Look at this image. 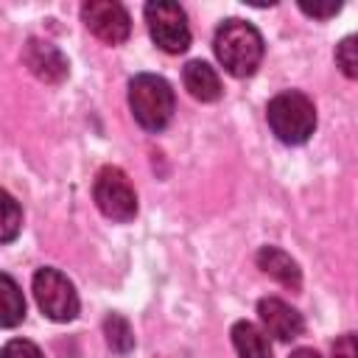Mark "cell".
<instances>
[{
	"label": "cell",
	"instance_id": "cell-1",
	"mask_svg": "<svg viewBox=\"0 0 358 358\" xmlns=\"http://www.w3.org/2000/svg\"><path fill=\"white\" fill-rule=\"evenodd\" d=\"M213 50H215V59L221 62V67L229 76L246 78L263 62V36L246 20H227L215 31Z\"/></svg>",
	"mask_w": 358,
	"mask_h": 358
},
{
	"label": "cell",
	"instance_id": "cell-2",
	"mask_svg": "<svg viewBox=\"0 0 358 358\" xmlns=\"http://www.w3.org/2000/svg\"><path fill=\"white\" fill-rule=\"evenodd\" d=\"M129 106L145 131H162L173 117V90L157 73H140L129 81Z\"/></svg>",
	"mask_w": 358,
	"mask_h": 358
},
{
	"label": "cell",
	"instance_id": "cell-3",
	"mask_svg": "<svg viewBox=\"0 0 358 358\" xmlns=\"http://www.w3.org/2000/svg\"><path fill=\"white\" fill-rule=\"evenodd\" d=\"M266 120H268V126H271V131L280 143L299 145L316 129V106L305 92L285 90V92H280L268 101Z\"/></svg>",
	"mask_w": 358,
	"mask_h": 358
},
{
	"label": "cell",
	"instance_id": "cell-4",
	"mask_svg": "<svg viewBox=\"0 0 358 358\" xmlns=\"http://www.w3.org/2000/svg\"><path fill=\"white\" fill-rule=\"evenodd\" d=\"M92 199L98 204V210L117 221L126 224L137 215V193L129 182V176L117 168V165H103L92 182Z\"/></svg>",
	"mask_w": 358,
	"mask_h": 358
},
{
	"label": "cell",
	"instance_id": "cell-5",
	"mask_svg": "<svg viewBox=\"0 0 358 358\" xmlns=\"http://www.w3.org/2000/svg\"><path fill=\"white\" fill-rule=\"evenodd\" d=\"M145 25L159 50L185 53L190 48V25L179 3H171V0L145 3Z\"/></svg>",
	"mask_w": 358,
	"mask_h": 358
},
{
	"label": "cell",
	"instance_id": "cell-6",
	"mask_svg": "<svg viewBox=\"0 0 358 358\" xmlns=\"http://www.w3.org/2000/svg\"><path fill=\"white\" fill-rule=\"evenodd\" d=\"M34 296L39 310L53 322H70L78 316V294L59 268H39L34 274Z\"/></svg>",
	"mask_w": 358,
	"mask_h": 358
},
{
	"label": "cell",
	"instance_id": "cell-7",
	"mask_svg": "<svg viewBox=\"0 0 358 358\" xmlns=\"http://www.w3.org/2000/svg\"><path fill=\"white\" fill-rule=\"evenodd\" d=\"M84 25L106 45H120L131 34V17L120 3L112 0H90L81 6Z\"/></svg>",
	"mask_w": 358,
	"mask_h": 358
},
{
	"label": "cell",
	"instance_id": "cell-8",
	"mask_svg": "<svg viewBox=\"0 0 358 358\" xmlns=\"http://www.w3.org/2000/svg\"><path fill=\"white\" fill-rule=\"evenodd\" d=\"M22 62L25 67L45 84H59L67 78L70 73V64H67V56L48 39H36L31 36L25 42V50H22Z\"/></svg>",
	"mask_w": 358,
	"mask_h": 358
},
{
	"label": "cell",
	"instance_id": "cell-9",
	"mask_svg": "<svg viewBox=\"0 0 358 358\" xmlns=\"http://www.w3.org/2000/svg\"><path fill=\"white\" fill-rule=\"evenodd\" d=\"M257 313H260V322H263L266 333L280 338V341H294L305 333L302 313L296 308H291L288 302L277 299V296H263L257 302Z\"/></svg>",
	"mask_w": 358,
	"mask_h": 358
},
{
	"label": "cell",
	"instance_id": "cell-10",
	"mask_svg": "<svg viewBox=\"0 0 358 358\" xmlns=\"http://www.w3.org/2000/svg\"><path fill=\"white\" fill-rule=\"evenodd\" d=\"M257 266H260L263 274H268V277L277 280L280 285H285V288H291V291H299L302 274H299L296 260H294L288 252H282V249H277V246H263V249L257 252Z\"/></svg>",
	"mask_w": 358,
	"mask_h": 358
},
{
	"label": "cell",
	"instance_id": "cell-11",
	"mask_svg": "<svg viewBox=\"0 0 358 358\" xmlns=\"http://www.w3.org/2000/svg\"><path fill=\"white\" fill-rule=\"evenodd\" d=\"M182 78H185V90H187L196 101L210 103V101H218V98H221V78H218V73H215L207 62H201V59L187 62Z\"/></svg>",
	"mask_w": 358,
	"mask_h": 358
},
{
	"label": "cell",
	"instance_id": "cell-12",
	"mask_svg": "<svg viewBox=\"0 0 358 358\" xmlns=\"http://www.w3.org/2000/svg\"><path fill=\"white\" fill-rule=\"evenodd\" d=\"M229 336H232V344H235L238 358H271L268 336L257 324L241 319V322L232 324V333Z\"/></svg>",
	"mask_w": 358,
	"mask_h": 358
},
{
	"label": "cell",
	"instance_id": "cell-13",
	"mask_svg": "<svg viewBox=\"0 0 358 358\" xmlns=\"http://www.w3.org/2000/svg\"><path fill=\"white\" fill-rule=\"evenodd\" d=\"M25 319V296L14 277L0 271V327H17Z\"/></svg>",
	"mask_w": 358,
	"mask_h": 358
},
{
	"label": "cell",
	"instance_id": "cell-14",
	"mask_svg": "<svg viewBox=\"0 0 358 358\" xmlns=\"http://www.w3.org/2000/svg\"><path fill=\"white\" fill-rule=\"evenodd\" d=\"M103 336H106V344L117 355H126V352L134 350V330L120 313H112V316L103 319Z\"/></svg>",
	"mask_w": 358,
	"mask_h": 358
},
{
	"label": "cell",
	"instance_id": "cell-15",
	"mask_svg": "<svg viewBox=\"0 0 358 358\" xmlns=\"http://www.w3.org/2000/svg\"><path fill=\"white\" fill-rule=\"evenodd\" d=\"M22 229V210L17 199L0 187V243H8L20 235Z\"/></svg>",
	"mask_w": 358,
	"mask_h": 358
},
{
	"label": "cell",
	"instance_id": "cell-16",
	"mask_svg": "<svg viewBox=\"0 0 358 358\" xmlns=\"http://www.w3.org/2000/svg\"><path fill=\"white\" fill-rule=\"evenodd\" d=\"M336 64L341 67V73L347 78H355L358 76V45H355V36H344L336 48Z\"/></svg>",
	"mask_w": 358,
	"mask_h": 358
},
{
	"label": "cell",
	"instance_id": "cell-17",
	"mask_svg": "<svg viewBox=\"0 0 358 358\" xmlns=\"http://www.w3.org/2000/svg\"><path fill=\"white\" fill-rule=\"evenodd\" d=\"M0 358H45V355H42V350H39L34 341L11 338V341H6V344H3Z\"/></svg>",
	"mask_w": 358,
	"mask_h": 358
},
{
	"label": "cell",
	"instance_id": "cell-18",
	"mask_svg": "<svg viewBox=\"0 0 358 358\" xmlns=\"http://www.w3.org/2000/svg\"><path fill=\"white\" fill-rule=\"evenodd\" d=\"M333 358H355V336L352 333H344L333 344Z\"/></svg>",
	"mask_w": 358,
	"mask_h": 358
},
{
	"label": "cell",
	"instance_id": "cell-19",
	"mask_svg": "<svg viewBox=\"0 0 358 358\" xmlns=\"http://www.w3.org/2000/svg\"><path fill=\"white\" fill-rule=\"evenodd\" d=\"M299 8L308 14V17H319V20H327V17H333L338 8H341V3H327V6H308V3H299Z\"/></svg>",
	"mask_w": 358,
	"mask_h": 358
},
{
	"label": "cell",
	"instance_id": "cell-20",
	"mask_svg": "<svg viewBox=\"0 0 358 358\" xmlns=\"http://www.w3.org/2000/svg\"><path fill=\"white\" fill-rule=\"evenodd\" d=\"M291 358H322V355L316 350H310V347H299V350L291 352Z\"/></svg>",
	"mask_w": 358,
	"mask_h": 358
}]
</instances>
